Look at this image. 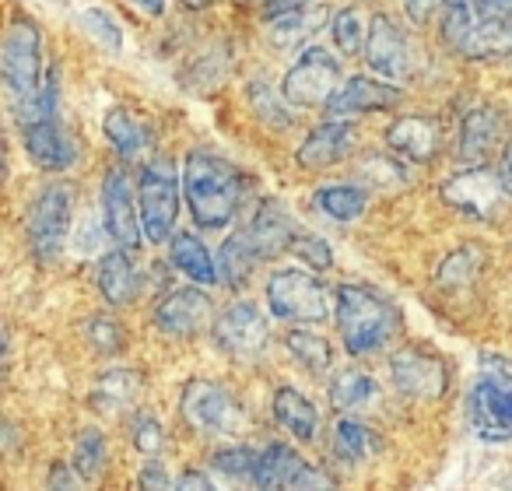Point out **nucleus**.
Listing matches in <instances>:
<instances>
[{
    "label": "nucleus",
    "instance_id": "50",
    "mask_svg": "<svg viewBox=\"0 0 512 491\" xmlns=\"http://www.w3.org/2000/svg\"><path fill=\"white\" fill-rule=\"evenodd\" d=\"M176 488H204V491H211L214 481L204 474V470H186V474L176 481Z\"/></svg>",
    "mask_w": 512,
    "mask_h": 491
},
{
    "label": "nucleus",
    "instance_id": "1",
    "mask_svg": "<svg viewBox=\"0 0 512 491\" xmlns=\"http://www.w3.org/2000/svg\"><path fill=\"white\" fill-rule=\"evenodd\" d=\"M249 193V176L225 155L193 148L183 162V197L193 221L207 232H221L242 211Z\"/></svg>",
    "mask_w": 512,
    "mask_h": 491
},
{
    "label": "nucleus",
    "instance_id": "36",
    "mask_svg": "<svg viewBox=\"0 0 512 491\" xmlns=\"http://www.w3.org/2000/svg\"><path fill=\"white\" fill-rule=\"evenodd\" d=\"M372 18L365 15V8L358 4H348V8L334 11L330 15V32H334V46L344 53V57H355V53H365V39H369Z\"/></svg>",
    "mask_w": 512,
    "mask_h": 491
},
{
    "label": "nucleus",
    "instance_id": "47",
    "mask_svg": "<svg viewBox=\"0 0 512 491\" xmlns=\"http://www.w3.org/2000/svg\"><path fill=\"white\" fill-rule=\"evenodd\" d=\"M481 365H484V376L512 386V362H505V358H498V355H484Z\"/></svg>",
    "mask_w": 512,
    "mask_h": 491
},
{
    "label": "nucleus",
    "instance_id": "26",
    "mask_svg": "<svg viewBox=\"0 0 512 491\" xmlns=\"http://www.w3.org/2000/svg\"><path fill=\"white\" fill-rule=\"evenodd\" d=\"M484 271H488V253L477 242H463L460 250H453L435 271V288H439L446 299H460L470 295L481 285Z\"/></svg>",
    "mask_w": 512,
    "mask_h": 491
},
{
    "label": "nucleus",
    "instance_id": "45",
    "mask_svg": "<svg viewBox=\"0 0 512 491\" xmlns=\"http://www.w3.org/2000/svg\"><path fill=\"white\" fill-rule=\"evenodd\" d=\"M50 488H81L85 484V477L78 474V467H67V463H53V470H50Z\"/></svg>",
    "mask_w": 512,
    "mask_h": 491
},
{
    "label": "nucleus",
    "instance_id": "44",
    "mask_svg": "<svg viewBox=\"0 0 512 491\" xmlns=\"http://www.w3.org/2000/svg\"><path fill=\"white\" fill-rule=\"evenodd\" d=\"M81 29L88 32V36L95 39V43L102 46V50H120L123 46V36H120V25L113 22V18L106 15L102 8H88L81 11Z\"/></svg>",
    "mask_w": 512,
    "mask_h": 491
},
{
    "label": "nucleus",
    "instance_id": "17",
    "mask_svg": "<svg viewBox=\"0 0 512 491\" xmlns=\"http://www.w3.org/2000/svg\"><path fill=\"white\" fill-rule=\"evenodd\" d=\"M355 123H351V116H330L327 123H320L316 130H309V137L299 144V151H295V162H299V169L306 172H323L330 169V165L344 162V158L351 155V148H355Z\"/></svg>",
    "mask_w": 512,
    "mask_h": 491
},
{
    "label": "nucleus",
    "instance_id": "25",
    "mask_svg": "<svg viewBox=\"0 0 512 491\" xmlns=\"http://www.w3.org/2000/svg\"><path fill=\"white\" fill-rule=\"evenodd\" d=\"M102 130H106V141L113 144V151L123 162H137V158L151 155V148H155V123L127 106L109 109L106 120H102Z\"/></svg>",
    "mask_w": 512,
    "mask_h": 491
},
{
    "label": "nucleus",
    "instance_id": "34",
    "mask_svg": "<svg viewBox=\"0 0 512 491\" xmlns=\"http://www.w3.org/2000/svg\"><path fill=\"white\" fill-rule=\"evenodd\" d=\"M365 204H369V190H365V186H355V183H330L313 193L316 211L330 221H341V225L355 221L358 214L365 211Z\"/></svg>",
    "mask_w": 512,
    "mask_h": 491
},
{
    "label": "nucleus",
    "instance_id": "51",
    "mask_svg": "<svg viewBox=\"0 0 512 491\" xmlns=\"http://www.w3.org/2000/svg\"><path fill=\"white\" fill-rule=\"evenodd\" d=\"M130 8L141 11L144 18H162L165 15V0H127Z\"/></svg>",
    "mask_w": 512,
    "mask_h": 491
},
{
    "label": "nucleus",
    "instance_id": "15",
    "mask_svg": "<svg viewBox=\"0 0 512 491\" xmlns=\"http://www.w3.org/2000/svg\"><path fill=\"white\" fill-rule=\"evenodd\" d=\"M256 488H330V477H323L299 449H292L288 442H271L260 449L253 470Z\"/></svg>",
    "mask_w": 512,
    "mask_h": 491
},
{
    "label": "nucleus",
    "instance_id": "9",
    "mask_svg": "<svg viewBox=\"0 0 512 491\" xmlns=\"http://www.w3.org/2000/svg\"><path fill=\"white\" fill-rule=\"evenodd\" d=\"M341 74V60L334 53L323 50V46H306L292 64V71L285 74V81H281V92L295 109H327L334 92L344 85Z\"/></svg>",
    "mask_w": 512,
    "mask_h": 491
},
{
    "label": "nucleus",
    "instance_id": "30",
    "mask_svg": "<svg viewBox=\"0 0 512 491\" xmlns=\"http://www.w3.org/2000/svg\"><path fill=\"white\" fill-rule=\"evenodd\" d=\"M330 449H334V456L341 463H351V467H355V463H365L376 453H383V435H379L372 425H365V421L348 418V414H344L334 428V442H330Z\"/></svg>",
    "mask_w": 512,
    "mask_h": 491
},
{
    "label": "nucleus",
    "instance_id": "14",
    "mask_svg": "<svg viewBox=\"0 0 512 491\" xmlns=\"http://www.w3.org/2000/svg\"><path fill=\"white\" fill-rule=\"evenodd\" d=\"M365 64L386 81H407L414 74V43L400 22L390 15H372V29L365 39Z\"/></svg>",
    "mask_w": 512,
    "mask_h": 491
},
{
    "label": "nucleus",
    "instance_id": "27",
    "mask_svg": "<svg viewBox=\"0 0 512 491\" xmlns=\"http://www.w3.org/2000/svg\"><path fill=\"white\" fill-rule=\"evenodd\" d=\"M144 379L141 369H109L95 379V390H92V407L99 414H127V411H137L144 397Z\"/></svg>",
    "mask_w": 512,
    "mask_h": 491
},
{
    "label": "nucleus",
    "instance_id": "37",
    "mask_svg": "<svg viewBox=\"0 0 512 491\" xmlns=\"http://www.w3.org/2000/svg\"><path fill=\"white\" fill-rule=\"evenodd\" d=\"M249 106H253V113L260 116V120H267L278 130H288L295 123V116H292L295 106L285 99V92L278 95L267 81H253V85H249Z\"/></svg>",
    "mask_w": 512,
    "mask_h": 491
},
{
    "label": "nucleus",
    "instance_id": "29",
    "mask_svg": "<svg viewBox=\"0 0 512 491\" xmlns=\"http://www.w3.org/2000/svg\"><path fill=\"white\" fill-rule=\"evenodd\" d=\"M330 11L327 8H295L285 11V15L267 18V39H271L274 50H299V46L309 43V36L327 25Z\"/></svg>",
    "mask_w": 512,
    "mask_h": 491
},
{
    "label": "nucleus",
    "instance_id": "53",
    "mask_svg": "<svg viewBox=\"0 0 512 491\" xmlns=\"http://www.w3.org/2000/svg\"><path fill=\"white\" fill-rule=\"evenodd\" d=\"M179 4H183L186 11H204V8H211L214 0H179Z\"/></svg>",
    "mask_w": 512,
    "mask_h": 491
},
{
    "label": "nucleus",
    "instance_id": "52",
    "mask_svg": "<svg viewBox=\"0 0 512 491\" xmlns=\"http://www.w3.org/2000/svg\"><path fill=\"white\" fill-rule=\"evenodd\" d=\"M498 172H502L505 186H509V193H512V134H509V141H505V148H502V162H498Z\"/></svg>",
    "mask_w": 512,
    "mask_h": 491
},
{
    "label": "nucleus",
    "instance_id": "2",
    "mask_svg": "<svg viewBox=\"0 0 512 491\" xmlns=\"http://www.w3.org/2000/svg\"><path fill=\"white\" fill-rule=\"evenodd\" d=\"M334 316L341 344L351 358H372L400 334V309L372 285H341L334 292Z\"/></svg>",
    "mask_w": 512,
    "mask_h": 491
},
{
    "label": "nucleus",
    "instance_id": "40",
    "mask_svg": "<svg viewBox=\"0 0 512 491\" xmlns=\"http://www.w3.org/2000/svg\"><path fill=\"white\" fill-rule=\"evenodd\" d=\"M85 337L92 341V348L99 351V355H123L127 351V327H123L116 316L109 313H95L85 320Z\"/></svg>",
    "mask_w": 512,
    "mask_h": 491
},
{
    "label": "nucleus",
    "instance_id": "31",
    "mask_svg": "<svg viewBox=\"0 0 512 491\" xmlns=\"http://www.w3.org/2000/svg\"><path fill=\"white\" fill-rule=\"evenodd\" d=\"M256 264H264V257L256 253L253 239L246 235V228L242 232H232L225 242H221L218 250V278L225 288H242L249 278H253Z\"/></svg>",
    "mask_w": 512,
    "mask_h": 491
},
{
    "label": "nucleus",
    "instance_id": "38",
    "mask_svg": "<svg viewBox=\"0 0 512 491\" xmlns=\"http://www.w3.org/2000/svg\"><path fill=\"white\" fill-rule=\"evenodd\" d=\"M74 467H78V474L88 481H95V477H102V470H106L109 463V442L106 435L99 432V428H85V432L78 435V446H74Z\"/></svg>",
    "mask_w": 512,
    "mask_h": 491
},
{
    "label": "nucleus",
    "instance_id": "22",
    "mask_svg": "<svg viewBox=\"0 0 512 491\" xmlns=\"http://www.w3.org/2000/svg\"><path fill=\"white\" fill-rule=\"evenodd\" d=\"M449 50L463 60H502L512 53V8L498 11V15H484L463 29Z\"/></svg>",
    "mask_w": 512,
    "mask_h": 491
},
{
    "label": "nucleus",
    "instance_id": "20",
    "mask_svg": "<svg viewBox=\"0 0 512 491\" xmlns=\"http://www.w3.org/2000/svg\"><path fill=\"white\" fill-rule=\"evenodd\" d=\"M404 102V88L393 81L365 78L355 74L334 92V99L327 102L330 116H362V113H383V109H397Z\"/></svg>",
    "mask_w": 512,
    "mask_h": 491
},
{
    "label": "nucleus",
    "instance_id": "3",
    "mask_svg": "<svg viewBox=\"0 0 512 491\" xmlns=\"http://www.w3.org/2000/svg\"><path fill=\"white\" fill-rule=\"evenodd\" d=\"M46 60H43V32L29 15H11L4 29V46H0V74L11 95V109L29 102L46 81Z\"/></svg>",
    "mask_w": 512,
    "mask_h": 491
},
{
    "label": "nucleus",
    "instance_id": "32",
    "mask_svg": "<svg viewBox=\"0 0 512 491\" xmlns=\"http://www.w3.org/2000/svg\"><path fill=\"white\" fill-rule=\"evenodd\" d=\"M169 253H172V264H176V271H183L190 281H197V285H218V264H214V257L207 253V246L197 239L193 232H176L169 239Z\"/></svg>",
    "mask_w": 512,
    "mask_h": 491
},
{
    "label": "nucleus",
    "instance_id": "8",
    "mask_svg": "<svg viewBox=\"0 0 512 491\" xmlns=\"http://www.w3.org/2000/svg\"><path fill=\"white\" fill-rule=\"evenodd\" d=\"M439 197H442V204H449L456 214H463V218L495 221L498 214H505L512 193H509V186H505L502 172H495L491 165H467V169L442 179Z\"/></svg>",
    "mask_w": 512,
    "mask_h": 491
},
{
    "label": "nucleus",
    "instance_id": "39",
    "mask_svg": "<svg viewBox=\"0 0 512 491\" xmlns=\"http://www.w3.org/2000/svg\"><path fill=\"white\" fill-rule=\"evenodd\" d=\"M407 158H400L397 151L393 155H365L362 162H358V169H362L365 183L369 186H383V190H393V186H404L411 183V172H407Z\"/></svg>",
    "mask_w": 512,
    "mask_h": 491
},
{
    "label": "nucleus",
    "instance_id": "24",
    "mask_svg": "<svg viewBox=\"0 0 512 491\" xmlns=\"http://www.w3.org/2000/svg\"><path fill=\"white\" fill-rule=\"evenodd\" d=\"M95 281H99L102 299H106L109 306L120 309V306H130V302L141 295L144 271L137 267L134 250L113 246V250H109L106 257L99 260V274H95Z\"/></svg>",
    "mask_w": 512,
    "mask_h": 491
},
{
    "label": "nucleus",
    "instance_id": "35",
    "mask_svg": "<svg viewBox=\"0 0 512 491\" xmlns=\"http://www.w3.org/2000/svg\"><path fill=\"white\" fill-rule=\"evenodd\" d=\"M285 348L309 376H320V372H327L334 365V344L323 334H316V330H309V323H299V327L288 330Z\"/></svg>",
    "mask_w": 512,
    "mask_h": 491
},
{
    "label": "nucleus",
    "instance_id": "48",
    "mask_svg": "<svg viewBox=\"0 0 512 491\" xmlns=\"http://www.w3.org/2000/svg\"><path fill=\"white\" fill-rule=\"evenodd\" d=\"M137 484H141V488H172V477L165 474L162 467H158V463H151V467H144L141 470V477H137Z\"/></svg>",
    "mask_w": 512,
    "mask_h": 491
},
{
    "label": "nucleus",
    "instance_id": "5",
    "mask_svg": "<svg viewBox=\"0 0 512 491\" xmlns=\"http://www.w3.org/2000/svg\"><path fill=\"white\" fill-rule=\"evenodd\" d=\"M179 414L193 432L207 439H232L246 425L242 400L214 379H190L179 393Z\"/></svg>",
    "mask_w": 512,
    "mask_h": 491
},
{
    "label": "nucleus",
    "instance_id": "13",
    "mask_svg": "<svg viewBox=\"0 0 512 491\" xmlns=\"http://www.w3.org/2000/svg\"><path fill=\"white\" fill-rule=\"evenodd\" d=\"M155 330L172 341H186V337H197L204 330H211L214 323V302L207 292H200L197 281L186 288H172L158 299L155 306Z\"/></svg>",
    "mask_w": 512,
    "mask_h": 491
},
{
    "label": "nucleus",
    "instance_id": "4",
    "mask_svg": "<svg viewBox=\"0 0 512 491\" xmlns=\"http://www.w3.org/2000/svg\"><path fill=\"white\" fill-rule=\"evenodd\" d=\"M179 200H183V179L176 172V162L165 155H155L144 162L137 176V204H141L144 239L162 246L172 239V228L179 218Z\"/></svg>",
    "mask_w": 512,
    "mask_h": 491
},
{
    "label": "nucleus",
    "instance_id": "10",
    "mask_svg": "<svg viewBox=\"0 0 512 491\" xmlns=\"http://www.w3.org/2000/svg\"><path fill=\"white\" fill-rule=\"evenodd\" d=\"M390 379L397 393L411 400H439L449 390V362L428 344H404L390 358Z\"/></svg>",
    "mask_w": 512,
    "mask_h": 491
},
{
    "label": "nucleus",
    "instance_id": "6",
    "mask_svg": "<svg viewBox=\"0 0 512 491\" xmlns=\"http://www.w3.org/2000/svg\"><path fill=\"white\" fill-rule=\"evenodd\" d=\"M71 221H74V190L64 179H53L36 193L29 204V218H25V232H29V250L39 264H53L64 253L67 239H71Z\"/></svg>",
    "mask_w": 512,
    "mask_h": 491
},
{
    "label": "nucleus",
    "instance_id": "41",
    "mask_svg": "<svg viewBox=\"0 0 512 491\" xmlns=\"http://www.w3.org/2000/svg\"><path fill=\"white\" fill-rule=\"evenodd\" d=\"M256 456L260 449L246 446V442H232V446H221L218 453L211 456V467L225 477H239V481H253L256 470Z\"/></svg>",
    "mask_w": 512,
    "mask_h": 491
},
{
    "label": "nucleus",
    "instance_id": "11",
    "mask_svg": "<svg viewBox=\"0 0 512 491\" xmlns=\"http://www.w3.org/2000/svg\"><path fill=\"white\" fill-rule=\"evenodd\" d=\"M211 337L235 362H260L267 355V344H271V327L253 302H235L221 316H214Z\"/></svg>",
    "mask_w": 512,
    "mask_h": 491
},
{
    "label": "nucleus",
    "instance_id": "7",
    "mask_svg": "<svg viewBox=\"0 0 512 491\" xmlns=\"http://www.w3.org/2000/svg\"><path fill=\"white\" fill-rule=\"evenodd\" d=\"M330 292L313 271L281 267L267 278V306L281 323H323L330 316Z\"/></svg>",
    "mask_w": 512,
    "mask_h": 491
},
{
    "label": "nucleus",
    "instance_id": "21",
    "mask_svg": "<svg viewBox=\"0 0 512 491\" xmlns=\"http://www.w3.org/2000/svg\"><path fill=\"white\" fill-rule=\"evenodd\" d=\"M18 134H22L25 155H29L32 162H36L39 169H46V172L71 169L74 158H78V148H74L71 134L64 130L60 116H53V120L22 123V127H18Z\"/></svg>",
    "mask_w": 512,
    "mask_h": 491
},
{
    "label": "nucleus",
    "instance_id": "46",
    "mask_svg": "<svg viewBox=\"0 0 512 491\" xmlns=\"http://www.w3.org/2000/svg\"><path fill=\"white\" fill-rule=\"evenodd\" d=\"M442 0H404V11L407 18H411L414 25H425L428 18L435 15V8H439Z\"/></svg>",
    "mask_w": 512,
    "mask_h": 491
},
{
    "label": "nucleus",
    "instance_id": "33",
    "mask_svg": "<svg viewBox=\"0 0 512 491\" xmlns=\"http://www.w3.org/2000/svg\"><path fill=\"white\" fill-rule=\"evenodd\" d=\"M379 400V383L376 376H369L365 369H344L334 376L330 383V404L341 414H355L365 411Z\"/></svg>",
    "mask_w": 512,
    "mask_h": 491
},
{
    "label": "nucleus",
    "instance_id": "28",
    "mask_svg": "<svg viewBox=\"0 0 512 491\" xmlns=\"http://www.w3.org/2000/svg\"><path fill=\"white\" fill-rule=\"evenodd\" d=\"M271 411H274V421H278L288 435H295L299 442H313L316 435H320V411H316L313 400L295 390V386H278V390H274Z\"/></svg>",
    "mask_w": 512,
    "mask_h": 491
},
{
    "label": "nucleus",
    "instance_id": "19",
    "mask_svg": "<svg viewBox=\"0 0 512 491\" xmlns=\"http://www.w3.org/2000/svg\"><path fill=\"white\" fill-rule=\"evenodd\" d=\"M386 148L411 165H432L442 155V123L432 116H397L386 127Z\"/></svg>",
    "mask_w": 512,
    "mask_h": 491
},
{
    "label": "nucleus",
    "instance_id": "18",
    "mask_svg": "<svg viewBox=\"0 0 512 491\" xmlns=\"http://www.w3.org/2000/svg\"><path fill=\"white\" fill-rule=\"evenodd\" d=\"M470 421L488 442L512 439V386L484 376L470 390Z\"/></svg>",
    "mask_w": 512,
    "mask_h": 491
},
{
    "label": "nucleus",
    "instance_id": "16",
    "mask_svg": "<svg viewBox=\"0 0 512 491\" xmlns=\"http://www.w3.org/2000/svg\"><path fill=\"white\" fill-rule=\"evenodd\" d=\"M509 116L498 106H474L460 123V141H456V158L463 165H491V158L509 141Z\"/></svg>",
    "mask_w": 512,
    "mask_h": 491
},
{
    "label": "nucleus",
    "instance_id": "43",
    "mask_svg": "<svg viewBox=\"0 0 512 491\" xmlns=\"http://www.w3.org/2000/svg\"><path fill=\"white\" fill-rule=\"evenodd\" d=\"M292 253L302 260V264H309V271H330V267H334V250H330V242L313 232L295 235Z\"/></svg>",
    "mask_w": 512,
    "mask_h": 491
},
{
    "label": "nucleus",
    "instance_id": "49",
    "mask_svg": "<svg viewBox=\"0 0 512 491\" xmlns=\"http://www.w3.org/2000/svg\"><path fill=\"white\" fill-rule=\"evenodd\" d=\"M313 0H264V15L274 18V15H285V11H295V8H306Z\"/></svg>",
    "mask_w": 512,
    "mask_h": 491
},
{
    "label": "nucleus",
    "instance_id": "12",
    "mask_svg": "<svg viewBox=\"0 0 512 491\" xmlns=\"http://www.w3.org/2000/svg\"><path fill=\"white\" fill-rule=\"evenodd\" d=\"M134 179L127 176L123 165L109 169L102 176V228L113 239V246L123 250H141V235H144V221H141V204L134 200Z\"/></svg>",
    "mask_w": 512,
    "mask_h": 491
},
{
    "label": "nucleus",
    "instance_id": "42",
    "mask_svg": "<svg viewBox=\"0 0 512 491\" xmlns=\"http://www.w3.org/2000/svg\"><path fill=\"white\" fill-rule=\"evenodd\" d=\"M130 446H134L141 456L165 453V446H169V435H165L162 421H158L155 414H148V411H137L134 418H130Z\"/></svg>",
    "mask_w": 512,
    "mask_h": 491
},
{
    "label": "nucleus",
    "instance_id": "23",
    "mask_svg": "<svg viewBox=\"0 0 512 491\" xmlns=\"http://www.w3.org/2000/svg\"><path fill=\"white\" fill-rule=\"evenodd\" d=\"M246 235L253 239V246H256V253H260V257L274 260V257H281L285 250H292V242H295V235H299V228H295L292 211H288L281 200L264 197L260 204H256L253 221L246 225Z\"/></svg>",
    "mask_w": 512,
    "mask_h": 491
}]
</instances>
